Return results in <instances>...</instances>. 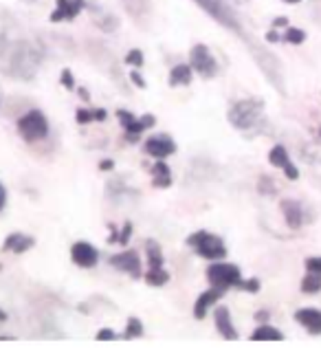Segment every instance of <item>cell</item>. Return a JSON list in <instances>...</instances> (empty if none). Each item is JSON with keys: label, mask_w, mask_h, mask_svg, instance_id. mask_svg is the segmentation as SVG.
Listing matches in <instances>:
<instances>
[{"label": "cell", "mask_w": 321, "mask_h": 363, "mask_svg": "<svg viewBox=\"0 0 321 363\" xmlns=\"http://www.w3.org/2000/svg\"><path fill=\"white\" fill-rule=\"evenodd\" d=\"M33 238L24 236V233H9L7 240H5V249L7 251H14V253H24L29 247H33Z\"/></svg>", "instance_id": "16"}, {"label": "cell", "mask_w": 321, "mask_h": 363, "mask_svg": "<svg viewBox=\"0 0 321 363\" xmlns=\"http://www.w3.org/2000/svg\"><path fill=\"white\" fill-rule=\"evenodd\" d=\"M260 108H262L260 101H251V99L240 101V103H236L234 108H231L229 119H231V124L238 126V128H249L255 119H258Z\"/></svg>", "instance_id": "5"}, {"label": "cell", "mask_w": 321, "mask_h": 363, "mask_svg": "<svg viewBox=\"0 0 321 363\" xmlns=\"http://www.w3.org/2000/svg\"><path fill=\"white\" fill-rule=\"evenodd\" d=\"M146 282L150 284V287H163V284L170 282V273L163 269H150L148 276H146Z\"/></svg>", "instance_id": "21"}, {"label": "cell", "mask_w": 321, "mask_h": 363, "mask_svg": "<svg viewBox=\"0 0 321 363\" xmlns=\"http://www.w3.org/2000/svg\"><path fill=\"white\" fill-rule=\"evenodd\" d=\"M189 82H191V69L189 67H176V69H172V73H170V86H178V84L187 86Z\"/></svg>", "instance_id": "19"}, {"label": "cell", "mask_w": 321, "mask_h": 363, "mask_svg": "<svg viewBox=\"0 0 321 363\" xmlns=\"http://www.w3.org/2000/svg\"><path fill=\"white\" fill-rule=\"evenodd\" d=\"M286 3H300V0H286Z\"/></svg>", "instance_id": "37"}, {"label": "cell", "mask_w": 321, "mask_h": 363, "mask_svg": "<svg viewBox=\"0 0 321 363\" xmlns=\"http://www.w3.org/2000/svg\"><path fill=\"white\" fill-rule=\"evenodd\" d=\"M284 40H288V42H293V44H300V42L306 40V35H304V31H300V29H288L286 35H284Z\"/></svg>", "instance_id": "26"}, {"label": "cell", "mask_w": 321, "mask_h": 363, "mask_svg": "<svg viewBox=\"0 0 321 363\" xmlns=\"http://www.w3.org/2000/svg\"><path fill=\"white\" fill-rule=\"evenodd\" d=\"M306 269L313 271V273H319L321 276V258H311V260L306 262Z\"/></svg>", "instance_id": "29"}, {"label": "cell", "mask_w": 321, "mask_h": 363, "mask_svg": "<svg viewBox=\"0 0 321 363\" xmlns=\"http://www.w3.org/2000/svg\"><path fill=\"white\" fill-rule=\"evenodd\" d=\"M71 258H73V262L77 267L91 269V267L97 264L99 253H97V249L93 247V244H88V242H75L73 249H71Z\"/></svg>", "instance_id": "7"}, {"label": "cell", "mask_w": 321, "mask_h": 363, "mask_svg": "<svg viewBox=\"0 0 321 363\" xmlns=\"http://www.w3.org/2000/svg\"><path fill=\"white\" fill-rule=\"evenodd\" d=\"M93 119H106V110H77V121L80 124H88V121H93Z\"/></svg>", "instance_id": "24"}, {"label": "cell", "mask_w": 321, "mask_h": 363, "mask_svg": "<svg viewBox=\"0 0 321 363\" xmlns=\"http://www.w3.org/2000/svg\"><path fill=\"white\" fill-rule=\"evenodd\" d=\"M144 335V326H141V321L139 319H128V328L123 332V339H130V337H141Z\"/></svg>", "instance_id": "25"}, {"label": "cell", "mask_w": 321, "mask_h": 363, "mask_svg": "<svg viewBox=\"0 0 321 363\" xmlns=\"http://www.w3.org/2000/svg\"><path fill=\"white\" fill-rule=\"evenodd\" d=\"M130 231H132V225H130V223H125V227H123V233H121V236H117V238H114V242L128 244V240H130Z\"/></svg>", "instance_id": "30"}, {"label": "cell", "mask_w": 321, "mask_h": 363, "mask_svg": "<svg viewBox=\"0 0 321 363\" xmlns=\"http://www.w3.org/2000/svg\"><path fill=\"white\" fill-rule=\"evenodd\" d=\"M223 297V289H209V291H205L200 297H198V302H196V306H194V315L198 317V319H202L205 315H207V310H209V306H214L218 300Z\"/></svg>", "instance_id": "15"}, {"label": "cell", "mask_w": 321, "mask_h": 363, "mask_svg": "<svg viewBox=\"0 0 321 363\" xmlns=\"http://www.w3.org/2000/svg\"><path fill=\"white\" fill-rule=\"evenodd\" d=\"M5 201H7V192H5L3 183H0V210L5 207Z\"/></svg>", "instance_id": "33"}, {"label": "cell", "mask_w": 321, "mask_h": 363, "mask_svg": "<svg viewBox=\"0 0 321 363\" xmlns=\"http://www.w3.org/2000/svg\"><path fill=\"white\" fill-rule=\"evenodd\" d=\"M148 258H150V269H163V253L154 240H148Z\"/></svg>", "instance_id": "22"}, {"label": "cell", "mask_w": 321, "mask_h": 363, "mask_svg": "<svg viewBox=\"0 0 321 363\" xmlns=\"http://www.w3.org/2000/svg\"><path fill=\"white\" fill-rule=\"evenodd\" d=\"M7 319V315H5V310H0V321H5Z\"/></svg>", "instance_id": "36"}, {"label": "cell", "mask_w": 321, "mask_h": 363, "mask_svg": "<svg viewBox=\"0 0 321 363\" xmlns=\"http://www.w3.org/2000/svg\"><path fill=\"white\" fill-rule=\"evenodd\" d=\"M281 210H284V214H286V223H288L293 229H297V227L302 225V210H300V205H297V203L284 201V203H281Z\"/></svg>", "instance_id": "17"}, {"label": "cell", "mask_w": 321, "mask_h": 363, "mask_svg": "<svg viewBox=\"0 0 321 363\" xmlns=\"http://www.w3.org/2000/svg\"><path fill=\"white\" fill-rule=\"evenodd\" d=\"M207 280L211 287L216 289H229V287H238L240 284V269L236 264H214L207 271Z\"/></svg>", "instance_id": "3"}, {"label": "cell", "mask_w": 321, "mask_h": 363, "mask_svg": "<svg viewBox=\"0 0 321 363\" xmlns=\"http://www.w3.org/2000/svg\"><path fill=\"white\" fill-rule=\"evenodd\" d=\"M125 62H128V64H135V67H144V53L135 49V51H130V53H128Z\"/></svg>", "instance_id": "27"}, {"label": "cell", "mask_w": 321, "mask_h": 363, "mask_svg": "<svg viewBox=\"0 0 321 363\" xmlns=\"http://www.w3.org/2000/svg\"><path fill=\"white\" fill-rule=\"evenodd\" d=\"M132 82H135L137 86H141V88H146V82L141 80V77H139V73H132Z\"/></svg>", "instance_id": "34"}, {"label": "cell", "mask_w": 321, "mask_h": 363, "mask_svg": "<svg viewBox=\"0 0 321 363\" xmlns=\"http://www.w3.org/2000/svg\"><path fill=\"white\" fill-rule=\"evenodd\" d=\"M97 339H101V341H104V339H106V341H108V339H114V332L108 330V328H106V330H99V332H97Z\"/></svg>", "instance_id": "32"}, {"label": "cell", "mask_w": 321, "mask_h": 363, "mask_svg": "<svg viewBox=\"0 0 321 363\" xmlns=\"http://www.w3.org/2000/svg\"><path fill=\"white\" fill-rule=\"evenodd\" d=\"M251 339H255V341H279L281 339V332L275 330V328H271V326H260L258 330L253 332Z\"/></svg>", "instance_id": "20"}, {"label": "cell", "mask_w": 321, "mask_h": 363, "mask_svg": "<svg viewBox=\"0 0 321 363\" xmlns=\"http://www.w3.org/2000/svg\"><path fill=\"white\" fill-rule=\"evenodd\" d=\"M216 328L218 332H220L225 339H238V332L234 328V323H231V315H229V310L225 306L220 308H216Z\"/></svg>", "instance_id": "14"}, {"label": "cell", "mask_w": 321, "mask_h": 363, "mask_svg": "<svg viewBox=\"0 0 321 363\" xmlns=\"http://www.w3.org/2000/svg\"><path fill=\"white\" fill-rule=\"evenodd\" d=\"M18 133L22 135L24 141H40L49 135V124H46V117L40 110H29L27 115L22 117L18 121Z\"/></svg>", "instance_id": "2"}, {"label": "cell", "mask_w": 321, "mask_h": 363, "mask_svg": "<svg viewBox=\"0 0 321 363\" xmlns=\"http://www.w3.org/2000/svg\"><path fill=\"white\" fill-rule=\"evenodd\" d=\"M117 117H119V121L123 124V128L128 130V135H141L146 130V128L154 126V117L152 115H144L141 119H135V117L128 112V110H117Z\"/></svg>", "instance_id": "9"}, {"label": "cell", "mask_w": 321, "mask_h": 363, "mask_svg": "<svg viewBox=\"0 0 321 363\" xmlns=\"http://www.w3.org/2000/svg\"><path fill=\"white\" fill-rule=\"evenodd\" d=\"M152 172H154V187H170L172 185L170 167L165 163H157L152 167Z\"/></svg>", "instance_id": "18"}, {"label": "cell", "mask_w": 321, "mask_h": 363, "mask_svg": "<svg viewBox=\"0 0 321 363\" xmlns=\"http://www.w3.org/2000/svg\"><path fill=\"white\" fill-rule=\"evenodd\" d=\"M191 69H194L196 73H200V75H205V77L216 75L218 64L211 56V51L205 44H196L194 49H191Z\"/></svg>", "instance_id": "6"}, {"label": "cell", "mask_w": 321, "mask_h": 363, "mask_svg": "<svg viewBox=\"0 0 321 363\" xmlns=\"http://www.w3.org/2000/svg\"><path fill=\"white\" fill-rule=\"evenodd\" d=\"M187 244L189 247H194L198 255L207 258V260H220V258H225V253H227L223 240L209 231L191 233V236L187 238Z\"/></svg>", "instance_id": "1"}, {"label": "cell", "mask_w": 321, "mask_h": 363, "mask_svg": "<svg viewBox=\"0 0 321 363\" xmlns=\"http://www.w3.org/2000/svg\"><path fill=\"white\" fill-rule=\"evenodd\" d=\"M146 152L154 159H165V157H170V154L176 152V146H174V141L168 139V137H150L146 141Z\"/></svg>", "instance_id": "10"}, {"label": "cell", "mask_w": 321, "mask_h": 363, "mask_svg": "<svg viewBox=\"0 0 321 363\" xmlns=\"http://www.w3.org/2000/svg\"><path fill=\"white\" fill-rule=\"evenodd\" d=\"M99 167H101V170H110V167H112V161H104Z\"/></svg>", "instance_id": "35"}, {"label": "cell", "mask_w": 321, "mask_h": 363, "mask_svg": "<svg viewBox=\"0 0 321 363\" xmlns=\"http://www.w3.org/2000/svg\"><path fill=\"white\" fill-rule=\"evenodd\" d=\"M268 159H271L273 165L281 167V170L286 172L288 178H297V176H300L297 167H295V165L290 163V159H288V154H286V148H284V146H275V148L271 150V154H268Z\"/></svg>", "instance_id": "11"}, {"label": "cell", "mask_w": 321, "mask_h": 363, "mask_svg": "<svg viewBox=\"0 0 321 363\" xmlns=\"http://www.w3.org/2000/svg\"><path fill=\"white\" fill-rule=\"evenodd\" d=\"M62 86H67V88H73V86H75L73 75H71L69 71H64V73H62Z\"/></svg>", "instance_id": "31"}, {"label": "cell", "mask_w": 321, "mask_h": 363, "mask_svg": "<svg viewBox=\"0 0 321 363\" xmlns=\"http://www.w3.org/2000/svg\"><path fill=\"white\" fill-rule=\"evenodd\" d=\"M110 264L114 269L130 273L132 278H139L141 276V260H139V253L137 251H121L117 255H112L110 258Z\"/></svg>", "instance_id": "8"}, {"label": "cell", "mask_w": 321, "mask_h": 363, "mask_svg": "<svg viewBox=\"0 0 321 363\" xmlns=\"http://www.w3.org/2000/svg\"><path fill=\"white\" fill-rule=\"evenodd\" d=\"M295 319H297L302 326L308 330V332H313V335H319L321 332V313L315 308H302L295 313Z\"/></svg>", "instance_id": "13"}, {"label": "cell", "mask_w": 321, "mask_h": 363, "mask_svg": "<svg viewBox=\"0 0 321 363\" xmlns=\"http://www.w3.org/2000/svg\"><path fill=\"white\" fill-rule=\"evenodd\" d=\"M319 289H321V276L311 271V273L302 280V291L304 293H317Z\"/></svg>", "instance_id": "23"}, {"label": "cell", "mask_w": 321, "mask_h": 363, "mask_svg": "<svg viewBox=\"0 0 321 363\" xmlns=\"http://www.w3.org/2000/svg\"><path fill=\"white\" fill-rule=\"evenodd\" d=\"M238 289H245V291H251V293H255V291L260 289V282H258V280H247V282H242V280H240Z\"/></svg>", "instance_id": "28"}, {"label": "cell", "mask_w": 321, "mask_h": 363, "mask_svg": "<svg viewBox=\"0 0 321 363\" xmlns=\"http://www.w3.org/2000/svg\"><path fill=\"white\" fill-rule=\"evenodd\" d=\"M196 3L200 5V9H205L211 18H216L218 22L223 24V27H229L238 31V20L234 16V11L229 9V5L225 3V0H196Z\"/></svg>", "instance_id": "4"}, {"label": "cell", "mask_w": 321, "mask_h": 363, "mask_svg": "<svg viewBox=\"0 0 321 363\" xmlns=\"http://www.w3.org/2000/svg\"><path fill=\"white\" fill-rule=\"evenodd\" d=\"M84 9V3L82 0H58V11L51 20L53 22H60V20H73L80 11Z\"/></svg>", "instance_id": "12"}]
</instances>
